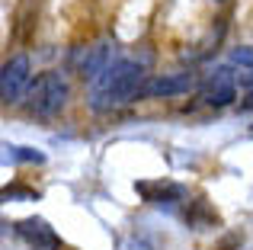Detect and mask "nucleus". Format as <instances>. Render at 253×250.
Segmentation results:
<instances>
[{
  "label": "nucleus",
  "instance_id": "1",
  "mask_svg": "<svg viewBox=\"0 0 253 250\" xmlns=\"http://www.w3.org/2000/svg\"><path fill=\"white\" fill-rule=\"evenodd\" d=\"M90 83H93V90H90L93 109L125 106V103L138 100V96L144 93V87H141L144 71H141V64H135V61H116Z\"/></svg>",
  "mask_w": 253,
  "mask_h": 250
},
{
  "label": "nucleus",
  "instance_id": "2",
  "mask_svg": "<svg viewBox=\"0 0 253 250\" xmlns=\"http://www.w3.org/2000/svg\"><path fill=\"white\" fill-rule=\"evenodd\" d=\"M68 81H64L61 74H42L36 83H32V90H29V109L32 113H39V116H55L58 109L68 103Z\"/></svg>",
  "mask_w": 253,
  "mask_h": 250
},
{
  "label": "nucleus",
  "instance_id": "3",
  "mask_svg": "<svg viewBox=\"0 0 253 250\" xmlns=\"http://www.w3.org/2000/svg\"><path fill=\"white\" fill-rule=\"evenodd\" d=\"M26 87H29V58L16 55L3 64V74H0V100L16 103L26 93Z\"/></svg>",
  "mask_w": 253,
  "mask_h": 250
},
{
  "label": "nucleus",
  "instance_id": "4",
  "mask_svg": "<svg viewBox=\"0 0 253 250\" xmlns=\"http://www.w3.org/2000/svg\"><path fill=\"white\" fill-rule=\"evenodd\" d=\"M202 100L209 103V106H231V103L237 100V81L234 74H231L228 68H218L215 74L205 81V90H202Z\"/></svg>",
  "mask_w": 253,
  "mask_h": 250
},
{
  "label": "nucleus",
  "instance_id": "5",
  "mask_svg": "<svg viewBox=\"0 0 253 250\" xmlns=\"http://www.w3.org/2000/svg\"><path fill=\"white\" fill-rule=\"evenodd\" d=\"M16 231H19V238L26 241L29 247H36V250H61V238L55 234V228L48 225L45 218H26V221H19L16 225Z\"/></svg>",
  "mask_w": 253,
  "mask_h": 250
},
{
  "label": "nucleus",
  "instance_id": "6",
  "mask_svg": "<svg viewBox=\"0 0 253 250\" xmlns=\"http://www.w3.org/2000/svg\"><path fill=\"white\" fill-rule=\"evenodd\" d=\"M192 83H196V77L186 74V71H179V74H161L154 81H148L144 93L148 96H179V93H189Z\"/></svg>",
  "mask_w": 253,
  "mask_h": 250
},
{
  "label": "nucleus",
  "instance_id": "7",
  "mask_svg": "<svg viewBox=\"0 0 253 250\" xmlns=\"http://www.w3.org/2000/svg\"><path fill=\"white\" fill-rule=\"evenodd\" d=\"M109 64H112V48H109V42H99V45H93V48H86L81 55L77 71H81L84 81H96Z\"/></svg>",
  "mask_w": 253,
  "mask_h": 250
},
{
  "label": "nucleus",
  "instance_id": "8",
  "mask_svg": "<svg viewBox=\"0 0 253 250\" xmlns=\"http://www.w3.org/2000/svg\"><path fill=\"white\" fill-rule=\"evenodd\" d=\"M135 189L148 202H173V199H183L186 196V189L176 186V183H138Z\"/></svg>",
  "mask_w": 253,
  "mask_h": 250
},
{
  "label": "nucleus",
  "instance_id": "9",
  "mask_svg": "<svg viewBox=\"0 0 253 250\" xmlns=\"http://www.w3.org/2000/svg\"><path fill=\"white\" fill-rule=\"evenodd\" d=\"M3 151H6V154H3V161L6 164H10V161H45V157L42 154H39V151H32V148H16V144H3Z\"/></svg>",
  "mask_w": 253,
  "mask_h": 250
},
{
  "label": "nucleus",
  "instance_id": "10",
  "mask_svg": "<svg viewBox=\"0 0 253 250\" xmlns=\"http://www.w3.org/2000/svg\"><path fill=\"white\" fill-rule=\"evenodd\" d=\"M231 61L241 64V68H250V71H253V48H250V45H244V48H234V51H231Z\"/></svg>",
  "mask_w": 253,
  "mask_h": 250
},
{
  "label": "nucleus",
  "instance_id": "11",
  "mask_svg": "<svg viewBox=\"0 0 253 250\" xmlns=\"http://www.w3.org/2000/svg\"><path fill=\"white\" fill-rule=\"evenodd\" d=\"M122 250H151V244H144V241H125Z\"/></svg>",
  "mask_w": 253,
  "mask_h": 250
}]
</instances>
